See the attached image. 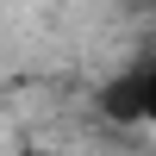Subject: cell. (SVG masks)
Returning <instances> with one entry per match:
<instances>
[{
	"label": "cell",
	"mask_w": 156,
	"mask_h": 156,
	"mask_svg": "<svg viewBox=\"0 0 156 156\" xmlns=\"http://www.w3.org/2000/svg\"><path fill=\"white\" fill-rule=\"evenodd\" d=\"M106 112L112 119H150L156 125V62L137 75H125L119 87H106Z\"/></svg>",
	"instance_id": "cell-1"
},
{
	"label": "cell",
	"mask_w": 156,
	"mask_h": 156,
	"mask_svg": "<svg viewBox=\"0 0 156 156\" xmlns=\"http://www.w3.org/2000/svg\"><path fill=\"white\" fill-rule=\"evenodd\" d=\"M25 156H37V150H25Z\"/></svg>",
	"instance_id": "cell-2"
}]
</instances>
